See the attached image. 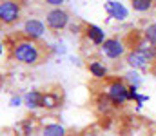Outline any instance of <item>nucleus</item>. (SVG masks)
Here are the masks:
<instances>
[{
	"label": "nucleus",
	"instance_id": "nucleus-1",
	"mask_svg": "<svg viewBox=\"0 0 156 136\" xmlns=\"http://www.w3.org/2000/svg\"><path fill=\"white\" fill-rule=\"evenodd\" d=\"M49 47L42 45L40 42L27 40L24 37L15 38L9 44V56L13 62L20 64V65H27V67H35L45 62L47 54H49Z\"/></svg>",
	"mask_w": 156,
	"mask_h": 136
},
{
	"label": "nucleus",
	"instance_id": "nucleus-2",
	"mask_svg": "<svg viewBox=\"0 0 156 136\" xmlns=\"http://www.w3.org/2000/svg\"><path fill=\"white\" fill-rule=\"evenodd\" d=\"M104 92L107 94V98L113 102V105L116 109H122L129 102V85L123 80V76L107 78L104 84Z\"/></svg>",
	"mask_w": 156,
	"mask_h": 136
},
{
	"label": "nucleus",
	"instance_id": "nucleus-3",
	"mask_svg": "<svg viewBox=\"0 0 156 136\" xmlns=\"http://www.w3.org/2000/svg\"><path fill=\"white\" fill-rule=\"evenodd\" d=\"M45 20V27L49 31H55V33H62L69 27L71 24V13L66 9V7H56V9H49L44 16Z\"/></svg>",
	"mask_w": 156,
	"mask_h": 136
},
{
	"label": "nucleus",
	"instance_id": "nucleus-4",
	"mask_svg": "<svg viewBox=\"0 0 156 136\" xmlns=\"http://www.w3.org/2000/svg\"><path fill=\"white\" fill-rule=\"evenodd\" d=\"M123 60H125V64H127L129 69L138 71V73H149L153 69V64H154L145 53H142L136 47H129V51H127V54H125Z\"/></svg>",
	"mask_w": 156,
	"mask_h": 136
},
{
	"label": "nucleus",
	"instance_id": "nucleus-5",
	"mask_svg": "<svg viewBox=\"0 0 156 136\" xmlns=\"http://www.w3.org/2000/svg\"><path fill=\"white\" fill-rule=\"evenodd\" d=\"M22 18V4L15 0H0V26H15Z\"/></svg>",
	"mask_w": 156,
	"mask_h": 136
},
{
	"label": "nucleus",
	"instance_id": "nucleus-6",
	"mask_svg": "<svg viewBox=\"0 0 156 136\" xmlns=\"http://www.w3.org/2000/svg\"><path fill=\"white\" fill-rule=\"evenodd\" d=\"M127 51H129V45L125 44L123 38H118V37H109V38L102 44V47H100V53H102L105 58H109V60L125 58Z\"/></svg>",
	"mask_w": 156,
	"mask_h": 136
},
{
	"label": "nucleus",
	"instance_id": "nucleus-7",
	"mask_svg": "<svg viewBox=\"0 0 156 136\" xmlns=\"http://www.w3.org/2000/svg\"><path fill=\"white\" fill-rule=\"evenodd\" d=\"M45 31H47V27H45V22H44L42 18L29 16V18H26L24 24H22V35H20V37L27 38V40H33V42H40V40L44 38Z\"/></svg>",
	"mask_w": 156,
	"mask_h": 136
},
{
	"label": "nucleus",
	"instance_id": "nucleus-8",
	"mask_svg": "<svg viewBox=\"0 0 156 136\" xmlns=\"http://www.w3.org/2000/svg\"><path fill=\"white\" fill-rule=\"evenodd\" d=\"M64 102V89L55 85L51 89H45L42 91V109L45 111H55L62 105Z\"/></svg>",
	"mask_w": 156,
	"mask_h": 136
},
{
	"label": "nucleus",
	"instance_id": "nucleus-9",
	"mask_svg": "<svg viewBox=\"0 0 156 136\" xmlns=\"http://www.w3.org/2000/svg\"><path fill=\"white\" fill-rule=\"evenodd\" d=\"M104 11L107 13L109 18H113L116 22H125L129 18V7L123 2H118V0H107V2H104Z\"/></svg>",
	"mask_w": 156,
	"mask_h": 136
},
{
	"label": "nucleus",
	"instance_id": "nucleus-10",
	"mask_svg": "<svg viewBox=\"0 0 156 136\" xmlns=\"http://www.w3.org/2000/svg\"><path fill=\"white\" fill-rule=\"evenodd\" d=\"M83 38H85L89 44L96 45V47H102V44L107 40L105 31H104L100 26H96V24H85V26H83Z\"/></svg>",
	"mask_w": 156,
	"mask_h": 136
},
{
	"label": "nucleus",
	"instance_id": "nucleus-11",
	"mask_svg": "<svg viewBox=\"0 0 156 136\" xmlns=\"http://www.w3.org/2000/svg\"><path fill=\"white\" fill-rule=\"evenodd\" d=\"M87 71H89V75L93 76V78H96V80H107L109 78V67L102 62V60H96V58H93V60H89L87 62Z\"/></svg>",
	"mask_w": 156,
	"mask_h": 136
},
{
	"label": "nucleus",
	"instance_id": "nucleus-12",
	"mask_svg": "<svg viewBox=\"0 0 156 136\" xmlns=\"http://www.w3.org/2000/svg\"><path fill=\"white\" fill-rule=\"evenodd\" d=\"M22 100H24V105H26L29 111L42 109V91L40 89L26 91V92L22 94Z\"/></svg>",
	"mask_w": 156,
	"mask_h": 136
},
{
	"label": "nucleus",
	"instance_id": "nucleus-13",
	"mask_svg": "<svg viewBox=\"0 0 156 136\" xmlns=\"http://www.w3.org/2000/svg\"><path fill=\"white\" fill-rule=\"evenodd\" d=\"M94 109H96V113H98V114L107 116V114H111L116 107L113 105V102L107 98V94H105V92H100V94H96V98H94Z\"/></svg>",
	"mask_w": 156,
	"mask_h": 136
},
{
	"label": "nucleus",
	"instance_id": "nucleus-14",
	"mask_svg": "<svg viewBox=\"0 0 156 136\" xmlns=\"http://www.w3.org/2000/svg\"><path fill=\"white\" fill-rule=\"evenodd\" d=\"M40 134L42 136H69L67 129L58 124V122H49V124H44L40 127Z\"/></svg>",
	"mask_w": 156,
	"mask_h": 136
},
{
	"label": "nucleus",
	"instance_id": "nucleus-15",
	"mask_svg": "<svg viewBox=\"0 0 156 136\" xmlns=\"http://www.w3.org/2000/svg\"><path fill=\"white\" fill-rule=\"evenodd\" d=\"M38 129V120L37 118H24L18 125V131H20V136H31L37 133Z\"/></svg>",
	"mask_w": 156,
	"mask_h": 136
},
{
	"label": "nucleus",
	"instance_id": "nucleus-16",
	"mask_svg": "<svg viewBox=\"0 0 156 136\" xmlns=\"http://www.w3.org/2000/svg\"><path fill=\"white\" fill-rule=\"evenodd\" d=\"M131 7L134 13H149L154 7L153 0H131Z\"/></svg>",
	"mask_w": 156,
	"mask_h": 136
},
{
	"label": "nucleus",
	"instance_id": "nucleus-17",
	"mask_svg": "<svg viewBox=\"0 0 156 136\" xmlns=\"http://www.w3.org/2000/svg\"><path fill=\"white\" fill-rule=\"evenodd\" d=\"M123 80L127 82V85H133V87H138V89H140V85L144 84L142 73H138V71H133V69H129V71L123 75Z\"/></svg>",
	"mask_w": 156,
	"mask_h": 136
},
{
	"label": "nucleus",
	"instance_id": "nucleus-18",
	"mask_svg": "<svg viewBox=\"0 0 156 136\" xmlns=\"http://www.w3.org/2000/svg\"><path fill=\"white\" fill-rule=\"evenodd\" d=\"M142 37H144L149 44H153L156 47V20H154V22H149V24L144 27Z\"/></svg>",
	"mask_w": 156,
	"mask_h": 136
},
{
	"label": "nucleus",
	"instance_id": "nucleus-19",
	"mask_svg": "<svg viewBox=\"0 0 156 136\" xmlns=\"http://www.w3.org/2000/svg\"><path fill=\"white\" fill-rule=\"evenodd\" d=\"M7 105L13 107V109H16V107H20V105H24V100H22L20 94H13V96L9 98V102H7Z\"/></svg>",
	"mask_w": 156,
	"mask_h": 136
},
{
	"label": "nucleus",
	"instance_id": "nucleus-20",
	"mask_svg": "<svg viewBox=\"0 0 156 136\" xmlns=\"http://www.w3.org/2000/svg\"><path fill=\"white\" fill-rule=\"evenodd\" d=\"M45 4L51 7V9H56V7H64V0H45Z\"/></svg>",
	"mask_w": 156,
	"mask_h": 136
},
{
	"label": "nucleus",
	"instance_id": "nucleus-21",
	"mask_svg": "<svg viewBox=\"0 0 156 136\" xmlns=\"http://www.w3.org/2000/svg\"><path fill=\"white\" fill-rule=\"evenodd\" d=\"M82 136H102V134H100L98 131H85Z\"/></svg>",
	"mask_w": 156,
	"mask_h": 136
},
{
	"label": "nucleus",
	"instance_id": "nucleus-22",
	"mask_svg": "<svg viewBox=\"0 0 156 136\" xmlns=\"http://www.w3.org/2000/svg\"><path fill=\"white\" fill-rule=\"evenodd\" d=\"M4 51H5V45H4V42H2V38H0V56L4 54Z\"/></svg>",
	"mask_w": 156,
	"mask_h": 136
}]
</instances>
